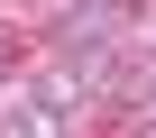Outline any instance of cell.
Segmentation results:
<instances>
[{
    "mask_svg": "<svg viewBox=\"0 0 156 138\" xmlns=\"http://www.w3.org/2000/svg\"><path fill=\"white\" fill-rule=\"evenodd\" d=\"M37 101H46V120H55V129H64L73 111H92V83H83V64H73V55H55L46 74H37Z\"/></svg>",
    "mask_w": 156,
    "mask_h": 138,
    "instance_id": "2",
    "label": "cell"
},
{
    "mask_svg": "<svg viewBox=\"0 0 156 138\" xmlns=\"http://www.w3.org/2000/svg\"><path fill=\"white\" fill-rule=\"evenodd\" d=\"M9 64H19V37H9V28H0V74H9Z\"/></svg>",
    "mask_w": 156,
    "mask_h": 138,
    "instance_id": "4",
    "label": "cell"
},
{
    "mask_svg": "<svg viewBox=\"0 0 156 138\" xmlns=\"http://www.w3.org/2000/svg\"><path fill=\"white\" fill-rule=\"evenodd\" d=\"M0 129H19V138H55V120H46L37 83H9V74H0Z\"/></svg>",
    "mask_w": 156,
    "mask_h": 138,
    "instance_id": "3",
    "label": "cell"
},
{
    "mask_svg": "<svg viewBox=\"0 0 156 138\" xmlns=\"http://www.w3.org/2000/svg\"><path fill=\"white\" fill-rule=\"evenodd\" d=\"M46 37H55V55H83V46H119V37H138V0H64Z\"/></svg>",
    "mask_w": 156,
    "mask_h": 138,
    "instance_id": "1",
    "label": "cell"
}]
</instances>
